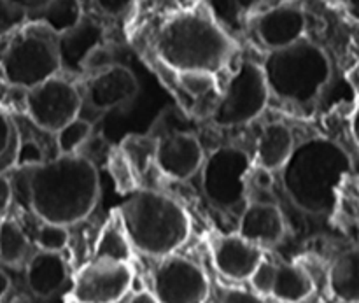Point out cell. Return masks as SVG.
I'll list each match as a JSON object with an SVG mask.
<instances>
[{"instance_id":"6da1fadb","label":"cell","mask_w":359,"mask_h":303,"mask_svg":"<svg viewBox=\"0 0 359 303\" xmlns=\"http://www.w3.org/2000/svg\"><path fill=\"white\" fill-rule=\"evenodd\" d=\"M23 168L28 206L44 223L69 228L97 206L100 177L93 161L83 154H58Z\"/></svg>"},{"instance_id":"7a4b0ae2","label":"cell","mask_w":359,"mask_h":303,"mask_svg":"<svg viewBox=\"0 0 359 303\" xmlns=\"http://www.w3.org/2000/svg\"><path fill=\"white\" fill-rule=\"evenodd\" d=\"M280 172L291 202L304 213L321 216L335 209L340 184L351 172V158L335 140L312 137L294 147Z\"/></svg>"},{"instance_id":"3957f363","label":"cell","mask_w":359,"mask_h":303,"mask_svg":"<svg viewBox=\"0 0 359 303\" xmlns=\"http://www.w3.org/2000/svg\"><path fill=\"white\" fill-rule=\"evenodd\" d=\"M233 41L209 13L188 11L161 27L154 49L168 67L181 72L216 74L233 53Z\"/></svg>"},{"instance_id":"277c9868","label":"cell","mask_w":359,"mask_h":303,"mask_svg":"<svg viewBox=\"0 0 359 303\" xmlns=\"http://www.w3.org/2000/svg\"><path fill=\"white\" fill-rule=\"evenodd\" d=\"M119 216L133 248L153 258L175 255L191 234V221L181 203L153 189L130 193Z\"/></svg>"},{"instance_id":"5b68a950","label":"cell","mask_w":359,"mask_h":303,"mask_svg":"<svg viewBox=\"0 0 359 303\" xmlns=\"http://www.w3.org/2000/svg\"><path fill=\"white\" fill-rule=\"evenodd\" d=\"M262 67L270 93L297 105L312 104L332 79L330 56L309 39L270 51Z\"/></svg>"},{"instance_id":"8992f818","label":"cell","mask_w":359,"mask_h":303,"mask_svg":"<svg viewBox=\"0 0 359 303\" xmlns=\"http://www.w3.org/2000/svg\"><path fill=\"white\" fill-rule=\"evenodd\" d=\"M0 70L11 86L23 90L58 76L62 70L58 35L37 21L13 32L0 49Z\"/></svg>"},{"instance_id":"52a82bcc","label":"cell","mask_w":359,"mask_h":303,"mask_svg":"<svg viewBox=\"0 0 359 303\" xmlns=\"http://www.w3.org/2000/svg\"><path fill=\"white\" fill-rule=\"evenodd\" d=\"M270 95L263 67L255 62H242L221 93L210 119L221 128L248 125L263 114Z\"/></svg>"},{"instance_id":"ba28073f","label":"cell","mask_w":359,"mask_h":303,"mask_svg":"<svg viewBox=\"0 0 359 303\" xmlns=\"http://www.w3.org/2000/svg\"><path fill=\"white\" fill-rule=\"evenodd\" d=\"M252 160L237 146H221L205 158L202 167V188L212 206L224 210L248 206V177Z\"/></svg>"},{"instance_id":"9c48e42d","label":"cell","mask_w":359,"mask_h":303,"mask_svg":"<svg viewBox=\"0 0 359 303\" xmlns=\"http://www.w3.org/2000/svg\"><path fill=\"white\" fill-rule=\"evenodd\" d=\"M83 97L74 83L65 77L55 76L39 86L27 90L25 111L37 128L56 133L79 118Z\"/></svg>"},{"instance_id":"30bf717a","label":"cell","mask_w":359,"mask_h":303,"mask_svg":"<svg viewBox=\"0 0 359 303\" xmlns=\"http://www.w3.org/2000/svg\"><path fill=\"white\" fill-rule=\"evenodd\" d=\"M153 293L160 303H205L210 283L202 267L184 256L170 255L154 269Z\"/></svg>"},{"instance_id":"8fae6325","label":"cell","mask_w":359,"mask_h":303,"mask_svg":"<svg viewBox=\"0 0 359 303\" xmlns=\"http://www.w3.org/2000/svg\"><path fill=\"white\" fill-rule=\"evenodd\" d=\"M132 283L130 263L93 258L76 274L70 295L76 303H118L126 297Z\"/></svg>"},{"instance_id":"7c38bea8","label":"cell","mask_w":359,"mask_h":303,"mask_svg":"<svg viewBox=\"0 0 359 303\" xmlns=\"http://www.w3.org/2000/svg\"><path fill=\"white\" fill-rule=\"evenodd\" d=\"M205 154L198 137L188 130H170L154 137V165L174 181H186L202 170Z\"/></svg>"},{"instance_id":"4fadbf2b","label":"cell","mask_w":359,"mask_h":303,"mask_svg":"<svg viewBox=\"0 0 359 303\" xmlns=\"http://www.w3.org/2000/svg\"><path fill=\"white\" fill-rule=\"evenodd\" d=\"M139 90L135 74L128 67L112 63L90 77L84 90V100L93 111L107 112L135 100Z\"/></svg>"},{"instance_id":"5bb4252c","label":"cell","mask_w":359,"mask_h":303,"mask_svg":"<svg viewBox=\"0 0 359 303\" xmlns=\"http://www.w3.org/2000/svg\"><path fill=\"white\" fill-rule=\"evenodd\" d=\"M265 260L262 245L248 241L242 235H221L212 241V263L217 272L230 281H251Z\"/></svg>"},{"instance_id":"9a60e30c","label":"cell","mask_w":359,"mask_h":303,"mask_svg":"<svg viewBox=\"0 0 359 303\" xmlns=\"http://www.w3.org/2000/svg\"><path fill=\"white\" fill-rule=\"evenodd\" d=\"M307 18L298 6L284 4L265 11L256 20V34L263 46L276 51L287 48L305 39Z\"/></svg>"},{"instance_id":"2e32d148","label":"cell","mask_w":359,"mask_h":303,"mask_svg":"<svg viewBox=\"0 0 359 303\" xmlns=\"http://www.w3.org/2000/svg\"><path fill=\"white\" fill-rule=\"evenodd\" d=\"M238 235L262 248L279 244L286 235L283 210L273 202H248L238 220Z\"/></svg>"},{"instance_id":"e0dca14e","label":"cell","mask_w":359,"mask_h":303,"mask_svg":"<svg viewBox=\"0 0 359 303\" xmlns=\"http://www.w3.org/2000/svg\"><path fill=\"white\" fill-rule=\"evenodd\" d=\"M104 30L100 25L84 18L81 25L67 34L58 35V51L62 60V70L69 72H83L90 56L102 48Z\"/></svg>"},{"instance_id":"ac0fdd59","label":"cell","mask_w":359,"mask_h":303,"mask_svg":"<svg viewBox=\"0 0 359 303\" xmlns=\"http://www.w3.org/2000/svg\"><path fill=\"white\" fill-rule=\"evenodd\" d=\"M69 279V269L62 252L39 251L28 260L27 286L37 298L58 293Z\"/></svg>"},{"instance_id":"d6986e66","label":"cell","mask_w":359,"mask_h":303,"mask_svg":"<svg viewBox=\"0 0 359 303\" xmlns=\"http://www.w3.org/2000/svg\"><path fill=\"white\" fill-rule=\"evenodd\" d=\"M294 137L284 123H269L256 142V165L269 172L283 170L293 154Z\"/></svg>"},{"instance_id":"ffe728a7","label":"cell","mask_w":359,"mask_h":303,"mask_svg":"<svg viewBox=\"0 0 359 303\" xmlns=\"http://www.w3.org/2000/svg\"><path fill=\"white\" fill-rule=\"evenodd\" d=\"M328 288L342 303H359V248L346 249L328 269Z\"/></svg>"},{"instance_id":"44dd1931","label":"cell","mask_w":359,"mask_h":303,"mask_svg":"<svg viewBox=\"0 0 359 303\" xmlns=\"http://www.w3.org/2000/svg\"><path fill=\"white\" fill-rule=\"evenodd\" d=\"M314 279L311 274L294 263H276L270 297L283 303H300L314 293Z\"/></svg>"},{"instance_id":"7402d4cb","label":"cell","mask_w":359,"mask_h":303,"mask_svg":"<svg viewBox=\"0 0 359 303\" xmlns=\"http://www.w3.org/2000/svg\"><path fill=\"white\" fill-rule=\"evenodd\" d=\"M132 248L133 245L130 242L128 235H126L125 227H123L121 216H119V209L112 210L109 221L104 224L100 234H98L93 258L130 263Z\"/></svg>"},{"instance_id":"603a6c76","label":"cell","mask_w":359,"mask_h":303,"mask_svg":"<svg viewBox=\"0 0 359 303\" xmlns=\"http://www.w3.org/2000/svg\"><path fill=\"white\" fill-rule=\"evenodd\" d=\"M28 20H34L48 27L53 34L63 35L74 30L84 20L81 0H49L42 9L32 13Z\"/></svg>"},{"instance_id":"cb8c5ba5","label":"cell","mask_w":359,"mask_h":303,"mask_svg":"<svg viewBox=\"0 0 359 303\" xmlns=\"http://www.w3.org/2000/svg\"><path fill=\"white\" fill-rule=\"evenodd\" d=\"M30 242L23 228L14 220L0 221V262L4 265L18 267L27 260Z\"/></svg>"},{"instance_id":"d4e9b609","label":"cell","mask_w":359,"mask_h":303,"mask_svg":"<svg viewBox=\"0 0 359 303\" xmlns=\"http://www.w3.org/2000/svg\"><path fill=\"white\" fill-rule=\"evenodd\" d=\"M21 137L16 125L6 111L0 107V174L18 167Z\"/></svg>"},{"instance_id":"484cf974","label":"cell","mask_w":359,"mask_h":303,"mask_svg":"<svg viewBox=\"0 0 359 303\" xmlns=\"http://www.w3.org/2000/svg\"><path fill=\"white\" fill-rule=\"evenodd\" d=\"M93 125L84 118H76L56 132V147L60 154H77V151L91 139Z\"/></svg>"},{"instance_id":"4316f807","label":"cell","mask_w":359,"mask_h":303,"mask_svg":"<svg viewBox=\"0 0 359 303\" xmlns=\"http://www.w3.org/2000/svg\"><path fill=\"white\" fill-rule=\"evenodd\" d=\"M109 172L114 179L116 188L121 193H133L139 189L135 182V168L123 149L109 154Z\"/></svg>"},{"instance_id":"83f0119b","label":"cell","mask_w":359,"mask_h":303,"mask_svg":"<svg viewBox=\"0 0 359 303\" xmlns=\"http://www.w3.org/2000/svg\"><path fill=\"white\" fill-rule=\"evenodd\" d=\"M179 86L193 98H205L216 93V74L209 72H181L177 74Z\"/></svg>"},{"instance_id":"f1b7e54d","label":"cell","mask_w":359,"mask_h":303,"mask_svg":"<svg viewBox=\"0 0 359 303\" xmlns=\"http://www.w3.org/2000/svg\"><path fill=\"white\" fill-rule=\"evenodd\" d=\"M35 244L41 251L62 252L69 245V230L62 224L44 223L35 231Z\"/></svg>"},{"instance_id":"f546056e","label":"cell","mask_w":359,"mask_h":303,"mask_svg":"<svg viewBox=\"0 0 359 303\" xmlns=\"http://www.w3.org/2000/svg\"><path fill=\"white\" fill-rule=\"evenodd\" d=\"M28 18L30 14L23 7L16 6L11 0H0V37L20 30L27 25Z\"/></svg>"},{"instance_id":"4dcf8cb0","label":"cell","mask_w":359,"mask_h":303,"mask_svg":"<svg viewBox=\"0 0 359 303\" xmlns=\"http://www.w3.org/2000/svg\"><path fill=\"white\" fill-rule=\"evenodd\" d=\"M273 274H276V263L269 262V260H263L262 265L256 269V272L251 277L252 290L258 295H262V297H270L273 284Z\"/></svg>"},{"instance_id":"1f68e13d","label":"cell","mask_w":359,"mask_h":303,"mask_svg":"<svg viewBox=\"0 0 359 303\" xmlns=\"http://www.w3.org/2000/svg\"><path fill=\"white\" fill-rule=\"evenodd\" d=\"M217 303H266V302L263 300L262 295H258L256 291L230 288V290H224L223 293H221Z\"/></svg>"},{"instance_id":"d6a6232c","label":"cell","mask_w":359,"mask_h":303,"mask_svg":"<svg viewBox=\"0 0 359 303\" xmlns=\"http://www.w3.org/2000/svg\"><path fill=\"white\" fill-rule=\"evenodd\" d=\"M95 6L98 7V11L107 16H121L125 11L130 9V6L133 4V0H93Z\"/></svg>"},{"instance_id":"836d02e7","label":"cell","mask_w":359,"mask_h":303,"mask_svg":"<svg viewBox=\"0 0 359 303\" xmlns=\"http://www.w3.org/2000/svg\"><path fill=\"white\" fill-rule=\"evenodd\" d=\"M13 202V182L6 174H0V214L6 213Z\"/></svg>"},{"instance_id":"e575fe53","label":"cell","mask_w":359,"mask_h":303,"mask_svg":"<svg viewBox=\"0 0 359 303\" xmlns=\"http://www.w3.org/2000/svg\"><path fill=\"white\" fill-rule=\"evenodd\" d=\"M11 2L23 7L25 11H28V14H32V13H37L39 9H42L49 0H11Z\"/></svg>"},{"instance_id":"d590c367","label":"cell","mask_w":359,"mask_h":303,"mask_svg":"<svg viewBox=\"0 0 359 303\" xmlns=\"http://www.w3.org/2000/svg\"><path fill=\"white\" fill-rule=\"evenodd\" d=\"M128 303H160V302H158V298L154 297L153 291H139V293H135L132 298H130Z\"/></svg>"},{"instance_id":"8d00e7d4","label":"cell","mask_w":359,"mask_h":303,"mask_svg":"<svg viewBox=\"0 0 359 303\" xmlns=\"http://www.w3.org/2000/svg\"><path fill=\"white\" fill-rule=\"evenodd\" d=\"M226 2L230 4L235 11H238V13H244V11L252 9L259 0H226Z\"/></svg>"},{"instance_id":"74e56055","label":"cell","mask_w":359,"mask_h":303,"mask_svg":"<svg viewBox=\"0 0 359 303\" xmlns=\"http://www.w3.org/2000/svg\"><path fill=\"white\" fill-rule=\"evenodd\" d=\"M351 133H353L354 140H356V144L359 146V104L353 111V116H351Z\"/></svg>"},{"instance_id":"f35d334b","label":"cell","mask_w":359,"mask_h":303,"mask_svg":"<svg viewBox=\"0 0 359 303\" xmlns=\"http://www.w3.org/2000/svg\"><path fill=\"white\" fill-rule=\"evenodd\" d=\"M9 288H11L9 276H7V274L4 272V270H0V302H2V298L7 295Z\"/></svg>"},{"instance_id":"ab89813d","label":"cell","mask_w":359,"mask_h":303,"mask_svg":"<svg viewBox=\"0 0 359 303\" xmlns=\"http://www.w3.org/2000/svg\"><path fill=\"white\" fill-rule=\"evenodd\" d=\"M349 7H351V13L359 20V0H349Z\"/></svg>"},{"instance_id":"60d3db41","label":"cell","mask_w":359,"mask_h":303,"mask_svg":"<svg viewBox=\"0 0 359 303\" xmlns=\"http://www.w3.org/2000/svg\"><path fill=\"white\" fill-rule=\"evenodd\" d=\"M300 303H316V302H311V300H305V302H300Z\"/></svg>"}]
</instances>
